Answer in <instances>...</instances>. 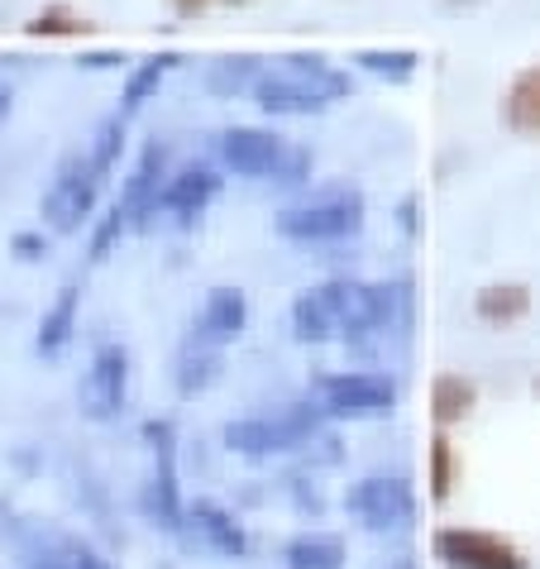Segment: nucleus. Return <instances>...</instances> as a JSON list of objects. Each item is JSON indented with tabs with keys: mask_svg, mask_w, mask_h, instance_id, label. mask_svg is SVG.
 <instances>
[{
	"mask_svg": "<svg viewBox=\"0 0 540 569\" xmlns=\"http://www.w3.org/2000/svg\"><path fill=\"white\" fill-rule=\"evenodd\" d=\"M407 307L402 282H359L330 278L321 288H307L292 302V336L301 345L330 340H363L373 330H388Z\"/></svg>",
	"mask_w": 540,
	"mask_h": 569,
	"instance_id": "nucleus-1",
	"label": "nucleus"
},
{
	"mask_svg": "<svg viewBox=\"0 0 540 569\" xmlns=\"http://www.w3.org/2000/svg\"><path fill=\"white\" fill-rule=\"evenodd\" d=\"M354 82L349 72L336 68L330 58L321 53H282V58H268L259 82H253V106L263 116H321L336 101H344Z\"/></svg>",
	"mask_w": 540,
	"mask_h": 569,
	"instance_id": "nucleus-2",
	"label": "nucleus"
},
{
	"mask_svg": "<svg viewBox=\"0 0 540 569\" xmlns=\"http://www.w3.org/2000/svg\"><path fill=\"white\" fill-rule=\"evenodd\" d=\"M216 158L226 172H234V178L278 182V187L307 182L311 168H316L307 144H297V139L278 134V130H263V124H230V130H220Z\"/></svg>",
	"mask_w": 540,
	"mask_h": 569,
	"instance_id": "nucleus-3",
	"label": "nucleus"
},
{
	"mask_svg": "<svg viewBox=\"0 0 540 569\" xmlns=\"http://www.w3.org/2000/svg\"><path fill=\"white\" fill-rule=\"evenodd\" d=\"M369 220V201L359 187H321L273 216V230L292 244H340L354 240Z\"/></svg>",
	"mask_w": 540,
	"mask_h": 569,
	"instance_id": "nucleus-4",
	"label": "nucleus"
},
{
	"mask_svg": "<svg viewBox=\"0 0 540 569\" xmlns=\"http://www.w3.org/2000/svg\"><path fill=\"white\" fill-rule=\"evenodd\" d=\"M163 182H168V149L163 144H149L144 153H139L134 172L124 178L120 197L110 201V211L97 220V230H91V259H106L110 244H116L120 234L149 226L153 201H158V192H163Z\"/></svg>",
	"mask_w": 540,
	"mask_h": 569,
	"instance_id": "nucleus-5",
	"label": "nucleus"
},
{
	"mask_svg": "<svg viewBox=\"0 0 540 569\" xmlns=\"http://www.w3.org/2000/svg\"><path fill=\"white\" fill-rule=\"evenodd\" d=\"M106 178H110V172L97 163V158H91V149L68 153L53 168V182H49V192H43V201H39L43 226H49L53 234L82 230L91 220V211H97V197H101Z\"/></svg>",
	"mask_w": 540,
	"mask_h": 569,
	"instance_id": "nucleus-6",
	"label": "nucleus"
},
{
	"mask_svg": "<svg viewBox=\"0 0 540 569\" xmlns=\"http://www.w3.org/2000/svg\"><path fill=\"white\" fill-rule=\"evenodd\" d=\"M316 431H321V417H316L311 407H292V412H278V417L230 421L226 431H220V440H226L230 455H244V460H273V455L301 450Z\"/></svg>",
	"mask_w": 540,
	"mask_h": 569,
	"instance_id": "nucleus-7",
	"label": "nucleus"
},
{
	"mask_svg": "<svg viewBox=\"0 0 540 569\" xmlns=\"http://www.w3.org/2000/svg\"><path fill=\"white\" fill-rule=\"evenodd\" d=\"M316 398L336 421H373L397 412V383L383 373H326L316 383Z\"/></svg>",
	"mask_w": 540,
	"mask_h": 569,
	"instance_id": "nucleus-8",
	"label": "nucleus"
},
{
	"mask_svg": "<svg viewBox=\"0 0 540 569\" xmlns=\"http://www.w3.org/2000/svg\"><path fill=\"white\" fill-rule=\"evenodd\" d=\"M124 398H130V350L110 340L91 355L82 383H77V407L87 421H116L124 412Z\"/></svg>",
	"mask_w": 540,
	"mask_h": 569,
	"instance_id": "nucleus-9",
	"label": "nucleus"
},
{
	"mask_svg": "<svg viewBox=\"0 0 540 569\" xmlns=\"http://www.w3.org/2000/svg\"><path fill=\"white\" fill-rule=\"evenodd\" d=\"M344 508L354 512L369 531H402L417 512V493L397 473H369L344 493Z\"/></svg>",
	"mask_w": 540,
	"mask_h": 569,
	"instance_id": "nucleus-10",
	"label": "nucleus"
},
{
	"mask_svg": "<svg viewBox=\"0 0 540 569\" xmlns=\"http://www.w3.org/2000/svg\"><path fill=\"white\" fill-rule=\"evenodd\" d=\"M431 546L444 569H527V556L498 531L444 527V531H436Z\"/></svg>",
	"mask_w": 540,
	"mask_h": 569,
	"instance_id": "nucleus-11",
	"label": "nucleus"
},
{
	"mask_svg": "<svg viewBox=\"0 0 540 569\" xmlns=\"http://www.w3.org/2000/svg\"><path fill=\"white\" fill-rule=\"evenodd\" d=\"M216 197H220V172L211 163H182V168L168 172L163 192H158V201H153L149 226L158 216L172 220V226H192V220L206 216V207H211Z\"/></svg>",
	"mask_w": 540,
	"mask_h": 569,
	"instance_id": "nucleus-12",
	"label": "nucleus"
},
{
	"mask_svg": "<svg viewBox=\"0 0 540 569\" xmlns=\"http://www.w3.org/2000/svg\"><path fill=\"white\" fill-rule=\"evenodd\" d=\"M0 531L10 536V550H14V565L20 569H72L77 550H82L77 536L49 527V521H34V517L10 521V527L0 521Z\"/></svg>",
	"mask_w": 540,
	"mask_h": 569,
	"instance_id": "nucleus-13",
	"label": "nucleus"
},
{
	"mask_svg": "<svg viewBox=\"0 0 540 569\" xmlns=\"http://www.w3.org/2000/svg\"><path fill=\"white\" fill-rule=\"evenodd\" d=\"M149 446H153V483H149V512L163 521L168 531L182 527V498H178V431H172V421H149L144 426Z\"/></svg>",
	"mask_w": 540,
	"mask_h": 569,
	"instance_id": "nucleus-14",
	"label": "nucleus"
},
{
	"mask_svg": "<svg viewBox=\"0 0 540 569\" xmlns=\"http://www.w3.org/2000/svg\"><path fill=\"white\" fill-rule=\"evenodd\" d=\"M244 326H249V297L240 288H211L192 321V345L226 350V345L244 336Z\"/></svg>",
	"mask_w": 540,
	"mask_h": 569,
	"instance_id": "nucleus-15",
	"label": "nucleus"
},
{
	"mask_svg": "<svg viewBox=\"0 0 540 569\" xmlns=\"http://www.w3.org/2000/svg\"><path fill=\"white\" fill-rule=\"evenodd\" d=\"M187 521H192V531L216 550V556H226V560H244V556H249L244 527H240V521H234L226 508H220V502H211V498L187 502Z\"/></svg>",
	"mask_w": 540,
	"mask_h": 569,
	"instance_id": "nucleus-16",
	"label": "nucleus"
},
{
	"mask_svg": "<svg viewBox=\"0 0 540 569\" xmlns=\"http://www.w3.org/2000/svg\"><path fill=\"white\" fill-rule=\"evenodd\" d=\"M502 124L521 139H540V62L521 68L502 91Z\"/></svg>",
	"mask_w": 540,
	"mask_h": 569,
	"instance_id": "nucleus-17",
	"label": "nucleus"
},
{
	"mask_svg": "<svg viewBox=\"0 0 540 569\" xmlns=\"http://www.w3.org/2000/svg\"><path fill=\"white\" fill-rule=\"evenodd\" d=\"M178 53L163 49V53H149V58H139L130 77H124V87H120V116H134V110H144L153 97H158V87L168 82V72L178 68Z\"/></svg>",
	"mask_w": 540,
	"mask_h": 569,
	"instance_id": "nucleus-18",
	"label": "nucleus"
},
{
	"mask_svg": "<svg viewBox=\"0 0 540 569\" xmlns=\"http://www.w3.org/2000/svg\"><path fill=\"white\" fill-rule=\"evenodd\" d=\"M282 569H344V541L330 531H301L282 546Z\"/></svg>",
	"mask_w": 540,
	"mask_h": 569,
	"instance_id": "nucleus-19",
	"label": "nucleus"
},
{
	"mask_svg": "<svg viewBox=\"0 0 540 569\" xmlns=\"http://www.w3.org/2000/svg\"><path fill=\"white\" fill-rule=\"evenodd\" d=\"M263 62L259 53H226V58H216L211 68H206V87L216 91V97H249L253 82H259V72H263Z\"/></svg>",
	"mask_w": 540,
	"mask_h": 569,
	"instance_id": "nucleus-20",
	"label": "nucleus"
},
{
	"mask_svg": "<svg viewBox=\"0 0 540 569\" xmlns=\"http://www.w3.org/2000/svg\"><path fill=\"white\" fill-rule=\"evenodd\" d=\"M473 311L488 326H512L531 311V288H521V282H492V288L473 297Z\"/></svg>",
	"mask_w": 540,
	"mask_h": 569,
	"instance_id": "nucleus-21",
	"label": "nucleus"
},
{
	"mask_svg": "<svg viewBox=\"0 0 540 569\" xmlns=\"http://www.w3.org/2000/svg\"><path fill=\"white\" fill-rule=\"evenodd\" d=\"M77 282H62L58 297H53V307L43 311V321H39V355H58L62 345L72 340V330H77Z\"/></svg>",
	"mask_w": 540,
	"mask_h": 569,
	"instance_id": "nucleus-22",
	"label": "nucleus"
},
{
	"mask_svg": "<svg viewBox=\"0 0 540 569\" xmlns=\"http://www.w3.org/2000/svg\"><path fill=\"white\" fill-rule=\"evenodd\" d=\"M354 68L369 72V77H383V82H392V87H402V82L417 77L421 53L417 49H359L354 53Z\"/></svg>",
	"mask_w": 540,
	"mask_h": 569,
	"instance_id": "nucleus-23",
	"label": "nucleus"
},
{
	"mask_svg": "<svg viewBox=\"0 0 540 569\" xmlns=\"http://www.w3.org/2000/svg\"><path fill=\"white\" fill-rule=\"evenodd\" d=\"M473 402H479V388H473L469 378H459V373H444V378H436L431 407H436V421H440V426L464 421V417L473 412Z\"/></svg>",
	"mask_w": 540,
	"mask_h": 569,
	"instance_id": "nucleus-24",
	"label": "nucleus"
},
{
	"mask_svg": "<svg viewBox=\"0 0 540 569\" xmlns=\"http://www.w3.org/2000/svg\"><path fill=\"white\" fill-rule=\"evenodd\" d=\"M87 14H77L72 6H43L34 20L24 24L29 39H82L87 34Z\"/></svg>",
	"mask_w": 540,
	"mask_h": 569,
	"instance_id": "nucleus-25",
	"label": "nucleus"
},
{
	"mask_svg": "<svg viewBox=\"0 0 540 569\" xmlns=\"http://www.w3.org/2000/svg\"><path fill=\"white\" fill-rule=\"evenodd\" d=\"M124 130H130V116H120V110H116V116H106L101 124H97V134H91V158H97V163L110 172V168H116L120 163V149H124Z\"/></svg>",
	"mask_w": 540,
	"mask_h": 569,
	"instance_id": "nucleus-26",
	"label": "nucleus"
},
{
	"mask_svg": "<svg viewBox=\"0 0 540 569\" xmlns=\"http://www.w3.org/2000/svg\"><path fill=\"white\" fill-rule=\"evenodd\" d=\"M450 488H454V446L444 436H436L431 440V498L444 502Z\"/></svg>",
	"mask_w": 540,
	"mask_h": 569,
	"instance_id": "nucleus-27",
	"label": "nucleus"
},
{
	"mask_svg": "<svg viewBox=\"0 0 540 569\" xmlns=\"http://www.w3.org/2000/svg\"><path fill=\"white\" fill-rule=\"evenodd\" d=\"M72 569H116V565H110V560L101 556V550H97V546H87V541H82V550H77V560H72Z\"/></svg>",
	"mask_w": 540,
	"mask_h": 569,
	"instance_id": "nucleus-28",
	"label": "nucleus"
},
{
	"mask_svg": "<svg viewBox=\"0 0 540 569\" xmlns=\"http://www.w3.org/2000/svg\"><path fill=\"white\" fill-rule=\"evenodd\" d=\"M172 6V14H178V20H197V14H206L216 6V0H168Z\"/></svg>",
	"mask_w": 540,
	"mask_h": 569,
	"instance_id": "nucleus-29",
	"label": "nucleus"
},
{
	"mask_svg": "<svg viewBox=\"0 0 540 569\" xmlns=\"http://www.w3.org/2000/svg\"><path fill=\"white\" fill-rule=\"evenodd\" d=\"M14 254H20V259H39L43 240H39V234H14Z\"/></svg>",
	"mask_w": 540,
	"mask_h": 569,
	"instance_id": "nucleus-30",
	"label": "nucleus"
},
{
	"mask_svg": "<svg viewBox=\"0 0 540 569\" xmlns=\"http://www.w3.org/2000/svg\"><path fill=\"white\" fill-rule=\"evenodd\" d=\"M483 0H440V10L444 14H469V10H479Z\"/></svg>",
	"mask_w": 540,
	"mask_h": 569,
	"instance_id": "nucleus-31",
	"label": "nucleus"
},
{
	"mask_svg": "<svg viewBox=\"0 0 540 569\" xmlns=\"http://www.w3.org/2000/svg\"><path fill=\"white\" fill-rule=\"evenodd\" d=\"M110 62H116V53H87L82 68H110Z\"/></svg>",
	"mask_w": 540,
	"mask_h": 569,
	"instance_id": "nucleus-32",
	"label": "nucleus"
},
{
	"mask_svg": "<svg viewBox=\"0 0 540 569\" xmlns=\"http://www.w3.org/2000/svg\"><path fill=\"white\" fill-rule=\"evenodd\" d=\"M10 116V87H0V120Z\"/></svg>",
	"mask_w": 540,
	"mask_h": 569,
	"instance_id": "nucleus-33",
	"label": "nucleus"
},
{
	"mask_svg": "<svg viewBox=\"0 0 540 569\" xmlns=\"http://www.w3.org/2000/svg\"><path fill=\"white\" fill-rule=\"evenodd\" d=\"M230 6H240V0H230Z\"/></svg>",
	"mask_w": 540,
	"mask_h": 569,
	"instance_id": "nucleus-34",
	"label": "nucleus"
},
{
	"mask_svg": "<svg viewBox=\"0 0 540 569\" xmlns=\"http://www.w3.org/2000/svg\"><path fill=\"white\" fill-rule=\"evenodd\" d=\"M536 392H540V383H536Z\"/></svg>",
	"mask_w": 540,
	"mask_h": 569,
	"instance_id": "nucleus-35",
	"label": "nucleus"
}]
</instances>
